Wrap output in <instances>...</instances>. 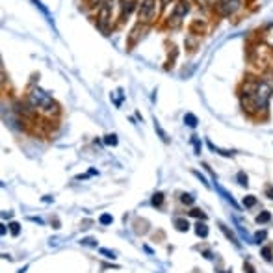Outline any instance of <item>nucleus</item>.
I'll use <instances>...</instances> for the list:
<instances>
[{"instance_id": "nucleus-29", "label": "nucleus", "mask_w": 273, "mask_h": 273, "mask_svg": "<svg viewBox=\"0 0 273 273\" xmlns=\"http://www.w3.org/2000/svg\"><path fill=\"white\" fill-rule=\"evenodd\" d=\"M101 254H104V256H106V258H110V260H115V258H117L114 251H110V249H104V247L101 249Z\"/></svg>"}, {"instance_id": "nucleus-1", "label": "nucleus", "mask_w": 273, "mask_h": 273, "mask_svg": "<svg viewBox=\"0 0 273 273\" xmlns=\"http://www.w3.org/2000/svg\"><path fill=\"white\" fill-rule=\"evenodd\" d=\"M271 86L266 80H258V78H247L241 84L240 89V102L243 112L249 115H260L264 114L269 106V99H271Z\"/></svg>"}, {"instance_id": "nucleus-5", "label": "nucleus", "mask_w": 273, "mask_h": 273, "mask_svg": "<svg viewBox=\"0 0 273 273\" xmlns=\"http://www.w3.org/2000/svg\"><path fill=\"white\" fill-rule=\"evenodd\" d=\"M154 15H156V0H141L140 8H138L140 23H151Z\"/></svg>"}, {"instance_id": "nucleus-24", "label": "nucleus", "mask_w": 273, "mask_h": 273, "mask_svg": "<svg viewBox=\"0 0 273 273\" xmlns=\"http://www.w3.org/2000/svg\"><path fill=\"white\" fill-rule=\"evenodd\" d=\"M180 201H182L184 204H193L195 197L191 195V193H182V195H180Z\"/></svg>"}, {"instance_id": "nucleus-33", "label": "nucleus", "mask_w": 273, "mask_h": 273, "mask_svg": "<svg viewBox=\"0 0 273 273\" xmlns=\"http://www.w3.org/2000/svg\"><path fill=\"white\" fill-rule=\"evenodd\" d=\"M173 0H160V4H162V8H167L169 4H171Z\"/></svg>"}, {"instance_id": "nucleus-10", "label": "nucleus", "mask_w": 273, "mask_h": 273, "mask_svg": "<svg viewBox=\"0 0 273 273\" xmlns=\"http://www.w3.org/2000/svg\"><path fill=\"white\" fill-rule=\"evenodd\" d=\"M32 4H34V6H36V8H38L39 12L43 13V15H45V19L49 21V25L54 26V19H52V15H51V12H49V8L45 6V4H43V2H41V0H32Z\"/></svg>"}, {"instance_id": "nucleus-11", "label": "nucleus", "mask_w": 273, "mask_h": 273, "mask_svg": "<svg viewBox=\"0 0 273 273\" xmlns=\"http://www.w3.org/2000/svg\"><path fill=\"white\" fill-rule=\"evenodd\" d=\"M175 227H177V230H180V232H188V230H190V223H188L186 217H177V219H175Z\"/></svg>"}, {"instance_id": "nucleus-19", "label": "nucleus", "mask_w": 273, "mask_h": 273, "mask_svg": "<svg viewBox=\"0 0 273 273\" xmlns=\"http://www.w3.org/2000/svg\"><path fill=\"white\" fill-rule=\"evenodd\" d=\"M236 180H238V184H240V186H245V188L249 186V182H247V175H245L243 171H238V175H236Z\"/></svg>"}, {"instance_id": "nucleus-32", "label": "nucleus", "mask_w": 273, "mask_h": 273, "mask_svg": "<svg viewBox=\"0 0 273 273\" xmlns=\"http://www.w3.org/2000/svg\"><path fill=\"white\" fill-rule=\"evenodd\" d=\"M266 197L273 201V188H267V190H266Z\"/></svg>"}, {"instance_id": "nucleus-22", "label": "nucleus", "mask_w": 273, "mask_h": 273, "mask_svg": "<svg viewBox=\"0 0 273 273\" xmlns=\"http://www.w3.org/2000/svg\"><path fill=\"white\" fill-rule=\"evenodd\" d=\"M10 232H12L13 236H19L21 234V225L17 221H12L10 223Z\"/></svg>"}, {"instance_id": "nucleus-3", "label": "nucleus", "mask_w": 273, "mask_h": 273, "mask_svg": "<svg viewBox=\"0 0 273 273\" xmlns=\"http://www.w3.org/2000/svg\"><path fill=\"white\" fill-rule=\"evenodd\" d=\"M97 26L99 30L104 34H108L110 26H112V4H104L99 8L97 12Z\"/></svg>"}, {"instance_id": "nucleus-17", "label": "nucleus", "mask_w": 273, "mask_h": 273, "mask_svg": "<svg viewBox=\"0 0 273 273\" xmlns=\"http://www.w3.org/2000/svg\"><path fill=\"white\" fill-rule=\"evenodd\" d=\"M241 204H243L245 208H253L254 204H256V197H254V195H247V197H243V201H241Z\"/></svg>"}, {"instance_id": "nucleus-7", "label": "nucleus", "mask_w": 273, "mask_h": 273, "mask_svg": "<svg viewBox=\"0 0 273 273\" xmlns=\"http://www.w3.org/2000/svg\"><path fill=\"white\" fill-rule=\"evenodd\" d=\"M214 188H216L217 193H219V195H221L223 199L227 201V203H230V206H232V208H234V210H240V204H238V203L234 201V197H232V193H229V191L225 190V188H221V186L217 184V178H214Z\"/></svg>"}, {"instance_id": "nucleus-6", "label": "nucleus", "mask_w": 273, "mask_h": 273, "mask_svg": "<svg viewBox=\"0 0 273 273\" xmlns=\"http://www.w3.org/2000/svg\"><path fill=\"white\" fill-rule=\"evenodd\" d=\"M188 13H190V2L188 0H178L177 4H175V8H173L171 17H169V19H173V26H177L180 23V19L186 17Z\"/></svg>"}, {"instance_id": "nucleus-12", "label": "nucleus", "mask_w": 273, "mask_h": 273, "mask_svg": "<svg viewBox=\"0 0 273 273\" xmlns=\"http://www.w3.org/2000/svg\"><path fill=\"white\" fill-rule=\"evenodd\" d=\"M195 234L199 236V238H206V236H208V227H206V223H197L195 225Z\"/></svg>"}, {"instance_id": "nucleus-8", "label": "nucleus", "mask_w": 273, "mask_h": 273, "mask_svg": "<svg viewBox=\"0 0 273 273\" xmlns=\"http://www.w3.org/2000/svg\"><path fill=\"white\" fill-rule=\"evenodd\" d=\"M134 8H136V0H123L121 2V23H125L130 17Z\"/></svg>"}, {"instance_id": "nucleus-15", "label": "nucleus", "mask_w": 273, "mask_h": 273, "mask_svg": "<svg viewBox=\"0 0 273 273\" xmlns=\"http://www.w3.org/2000/svg\"><path fill=\"white\" fill-rule=\"evenodd\" d=\"M151 203H153V206H162V203H164V193L162 191H156L153 195V199H151Z\"/></svg>"}, {"instance_id": "nucleus-18", "label": "nucleus", "mask_w": 273, "mask_h": 273, "mask_svg": "<svg viewBox=\"0 0 273 273\" xmlns=\"http://www.w3.org/2000/svg\"><path fill=\"white\" fill-rule=\"evenodd\" d=\"M266 238H267L266 230H258V232H254V236H253V243H262Z\"/></svg>"}, {"instance_id": "nucleus-27", "label": "nucleus", "mask_w": 273, "mask_h": 273, "mask_svg": "<svg viewBox=\"0 0 273 273\" xmlns=\"http://www.w3.org/2000/svg\"><path fill=\"white\" fill-rule=\"evenodd\" d=\"M193 175H195V177L199 178L201 182H203L204 188H208V190H210V188H212V186H210V182H208V180H206V177H204V175H201V173H199V171H193Z\"/></svg>"}, {"instance_id": "nucleus-36", "label": "nucleus", "mask_w": 273, "mask_h": 273, "mask_svg": "<svg viewBox=\"0 0 273 273\" xmlns=\"http://www.w3.org/2000/svg\"><path fill=\"white\" fill-rule=\"evenodd\" d=\"M229 273H230V271H229Z\"/></svg>"}, {"instance_id": "nucleus-2", "label": "nucleus", "mask_w": 273, "mask_h": 273, "mask_svg": "<svg viewBox=\"0 0 273 273\" xmlns=\"http://www.w3.org/2000/svg\"><path fill=\"white\" fill-rule=\"evenodd\" d=\"M30 104L34 106V110H43L47 114H52V112H58V104L52 101V97L49 93H45L43 89H32V93L28 97Z\"/></svg>"}, {"instance_id": "nucleus-25", "label": "nucleus", "mask_w": 273, "mask_h": 273, "mask_svg": "<svg viewBox=\"0 0 273 273\" xmlns=\"http://www.w3.org/2000/svg\"><path fill=\"white\" fill-rule=\"evenodd\" d=\"M99 221H101V225H112V223H114V217L110 216V214H102V216L99 217Z\"/></svg>"}, {"instance_id": "nucleus-23", "label": "nucleus", "mask_w": 273, "mask_h": 273, "mask_svg": "<svg viewBox=\"0 0 273 273\" xmlns=\"http://www.w3.org/2000/svg\"><path fill=\"white\" fill-rule=\"evenodd\" d=\"M80 245H88V247H97V240H95V238H82V240H80Z\"/></svg>"}, {"instance_id": "nucleus-30", "label": "nucleus", "mask_w": 273, "mask_h": 273, "mask_svg": "<svg viewBox=\"0 0 273 273\" xmlns=\"http://www.w3.org/2000/svg\"><path fill=\"white\" fill-rule=\"evenodd\" d=\"M243 273H256V271H254V266L249 260L243 262Z\"/></svg>"}, {"instance_id": "nucleus-16", "label": "nucleus", "mask_w": 273, "mask_h": 273, "mask_svg": "<svg viewBox=\"0 0 273 273\" xmlns=\"http://www.w3.org/2000/svg\"><path fill=\"white\" fill-rule=\"evenodd\" d=\"M271 221V214H269V212H266V210H264V212H260V214H258V216H256V223H269Z\"/></svg>"}, {"instance_id": "nucleus-14", "label": "nucleus", "mask_w": 273, "mask_h": 273, "mask_svg": "<svg viewBox=\"0 0 273 273\" xmlns=\"http://www.w3.org/2000/svg\"><path fill=\"white\" fill-rule=\"evenodd\" d=\"M154 130H156V132L160 134V138H162V141H164V143H167V141H169V138H167V134H165L164 128L160 127V123H158V119H156V117H154Z\"/></svg>"}, {"instance_id": "nucleus-21", "label": "nucleus", "mask_w": 273, "mask_h": 273, "mask_svg": "<svg viewBox=\"0 0 273 273\" xmlns=\"http://www.w3.org/2000/svg\"><path fill=\"white\" fill-rule=\"evenodd\" d=\"M104 143H106V145L115 147V145H117V136H115V134H108V136H104Z\"/></svg>"}, {"instance_id": "nucleus-9", "label": "nucleus", "mask_w": 273, "mask_h": 273, "mask_svg": "<svg viewBox=\"0 0 273 273\" xmlns=\"http://www.w3.org/2000/svg\"><path fill=\"white\" fill-rule=\"evenodd\" d=\"M217 227H219V230H221L223 234H225V238H227V240L229 241H232V243H234L236 247H240V241H238V238H236V234L234 232H232V230L229 229V227H227V225H225V223H217Z\"/></svg>"}, {"instance_id": "nucleus-28", "label": "nucleus", "mask_w": 273, "mask_h": 273, "mask_svg": "<svg viewBox=\"0 0 273 273\" xmlns=\"http://www.w3.org/2000/svg\"><path fill=\"white\" fill-rule=\"evenodd\" d=\"M191 143L195 147V154H201V141H199L197 136H191Z\"/></svg>"}, {"instance_id": "nucleus-4", "label": "nucleus", "mask_w": 273, "mask_h": 273, "mask_svg": "<svg viewBox=\"0 0 273 273\" xmlns=\"http://www.w3.org/2000/svg\"><path fill=\"white\" fill-rule=\"evenodd\" d=\"M241 6V0H216V10L221 17H232Z\"/></svg>"}, {"instance_id": "nucleus-34", "label": "nucleus", "mask_w": 273, "mask_h": 273, "mask_svg": "<svg viewBox=\"0 0 273 273\" xmlns=\"http://www.w3.org/2000/svg\"><path fill=\"white\" fill-rule=\"evenodd\" d=\"M30 221H36L39 225H43V219H39V217H30Z\"/></svg>"}, {"instance_id": "nucleus-26", "label": "nucleus", "mask_w": 273, "mask_h": 273, "mask_svg": "<svg viewBox=\"0 0 273 273\" xmlns=\"http://www.w3.org/2000/svg\"><path fill=\"white\" fill-rule=\"evenodd\" d=\"M262 256L266 258L267 262H271L273 260V251L271 247H262Z\"/></svg>"}, {"instance_id": "nucleus-31", "label": "nucleus", "mask_w": 273, "mask_h": 273, "mask_svg": "<svg viewBox=\"0 0 273 273\" xmlns=\"http://www.w3.org/2000/svg\"><path fill=\"white\" fill-rule=\"evenodd\" d=\"M199 6H210V4H216V0H197Z\"/></svg>"}, {"instance_id": "nucleus-13", "label": "nucleus", "mask_w": 273, "mask_h": 273, "mask_svg": "<svg viewBox=\"0 0 273 273\" xmlns=\"http://www.w3.org/2000/svg\"><path fill=\"white\" fill-rule=\"evenodd\" d=\"M197 123H199V119H197V115H193V114H186V115H184V125H186V127L195 128V127H197Z\"/></svg>"}, {"instance_id": "nucleus-20", "label": "nucleus", "mask_w": 273, "mask_h": 273, "mask_svg": "<svg viewBox=\"0 0 273 273\" xmlns=\"http://www.w3.org/2000/svg\"><path fill=\"white\" fill-rule=\"evenodd\" d=\"M190 216H191V217H197V219H203V221L206 219V214H204V212H203L201 208H193V210L190 212Z\"/></svg>"}, {"instance_id": "nucleus-35", "label": "nucleus", "mask_w": 273, "mask_h": 273, "mask_svg": "<svg viewBox=\"0 0 273 273\" xmlns=\"http://www.w3.org/2000/svg\"><path fill=\"white\" fill-rule=\"evenodd\" d=\"M43 201L45 203H51V201H54V199H52L51 195H47V197H43Z\"/></svg>"}]
</instances>
